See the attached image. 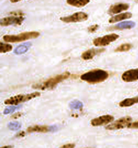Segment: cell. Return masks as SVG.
<instances>
[{"instance_id":"6da1fadb","label":"cell","mask_w":138,"mask_h":148,"mask_svg":"<svg viewBox=\"0 0 138 148\" xmlns=\"http://www.w3.org/2000/svg\"><path fill=\"white\" fill-rule=\"evenodd\" d=\"M109 77L107 71L101 69L91 70L82 74L80 79L91 84H95L105 81Z\"/></svg>"},{"instance_id":"7a4b0ae2","label":"cell","mask_w":138,"mask_h":148,"mask_svg":"<svg viewBox=\"0 0 138 148\" xmlns=\"http://www.w3.org/2000/svg\"><path fill=\"white\" fill-rule=\"evenodd\" d=\"M70 75L71 74L69 72H65L62 74H58L55 77L48 79L42 83L34 84L32 86V88L41 90H51L56 87L59 83L69 78Z\"/></svg>"},{"instance_id":"3957f363","label":"cell","mask_w":138,"mask_h":148,"mask_svg":"<svg viewBox=\"0 0 138 148\" xmlns=\"http://www.w3.org/2000/svg\"><path fill=\"white\" fill-rule=\"evenodd\" d=\"M40 35L38 32L31 31L20 33L17 35H5L3 36V39L6 42L17 43L23 42L29 40L36 39Z\"/></svg>"},{"instance_id":"277c9868","label":"cell","mask_w":138,"mask_h":148,"mask_svg":"<svg viewBox=\"0 0 138 148\" xmlns=\"http://www.w3.org/2000/svg\"><path fill=\"white\" fill-rule=\"evenodd\" d=\"M11 15L5 17L1 20V26L7 27L9 26H20L25 20L24 14L22 12H13Z\"/></svg>"},{"instance_id":"5b68a950","label":"cell","mask_w":138,"mask_h":148,"mask_svg":"<svg viewBox=\"0 0 138 148\" xmlns=\"http://www.w3.org/2000/svg\"><path fill=\"white\" fill-rule=\"evenodd\" d=\"M41 96V93L39 92H33L26 95H18L13 96L4 101V104L9 105H18L19 104L28 101L39 97Z\"/></svg>"},{"instance_id":"8992f818","label":"cell","mask_w":138,"mask_h":148,"mask_svg":"<svg viewBox=\"0 0 138 148\" xmlns=\"http://www.w3.org/2000/svg\"><path fill=\"white\" fill-rule=\"evenodd\" d=\"M119 38V35L112 33L95 39L93 40V44L97 47H104L116 41Z\"/></svg>"},{"instance_id":"52a82bcc","label":"cell","mask_w":138,"mask_h":148,"mask_svg":"<svg viewBox=\"0 0 138 148\" xmlns=\"http://www.w3.org/2000/svg\"><path fill=\"white\" fill-rule=\"evenodd\" d=\"M132 122V118L127 116L121 118L115 122L108 125L106 127V129L108 130H118L129 127Z\"/></svg>"},{"instance_id":"ba28073f","label":"cell","mask_w":138,"mask_h":148,"mask_svg":"<svg viewBox=\"0 0 138 148\" xmlns=\"http://www.w3.org/2000/svg\"><path fill=\"white\" fill-rule=\"evenodd\" d=\"M89 16L87 14L79 12L73 14L68 16H64L60 18L62 22L65 23H76V22H83L87 20Z\"/></svg>"},{"instance_id":"9c48e42d","label":"cell","mask_w":138,"mask_h":148,"mask_svg":"<svg viewBox=\"0 0 138 148\" xmlns=\"http://www.w3.org/2000/svg\"><path fill=\"white\" fill-rule=\"evenodd\" d=\"M114 119V118L113 116L110 114H106L93 119L91 121V124L93 126H103L108 125L113 122Z\"/></svg>"},{"instance_id":"30bf717a","label":"cell","mask_w":138,"mask_h":148,"mask_svg":"<svg viewBox=\"0 0 138 148\" xmlns=\"http://www.w3.org/2000/svg\"><path fill=\"white\" fill-rule=\"evenodd\" d=\"M57 129L56 126H47V125H34L29 126L27 129V132L29 133L32 132H39L47 133L48 132L55 131Z\"/></svg>"},{"instance_id":"8fae6325","label":"cell","mask_w":138,"mask_h":148,"mask_svg":"<svg viewBox=\"0 0 138 148\" xmlns=\"http://www.w3.org/2000/svg\"><path fill=\"white\" fill-rule=\"evenodd\" d=\"M122 80L126 83H131L138 80V68L125 71L121 75Z\"/></svg>"},{"instance_id":"7c38bea8","label":"cell","mask_w":138,"mask_h":148,"mask_svg":"<svg viewBox=\"0 0 138 148\" xmlns=\"http://www.w3.org/2000/svg\"><path fill=\"white\" fill-rule=\"evenodd\" d=\"M129 5L126 3H118L113 5L110 7L108 11L110 15H115L126 11L129 9Z\"/></svg>"},{"instance_id":"4fadbf2b","label":"cell","mask_w":138,"mask_h":148,"mask_svg":"<svg viewBox=\"0 0 138 148\" xmlns=\"http://www.w3.org/2000/svg\"><path fill=\"white\" fill-rule=\"evenodd\" d=\"M105 51L103 48H91L88 49L82 54V58L84 60H92L96 56L103 53Z\"/></svg>"},{"instance_id":"5bb4252c","label":"cell","mask_w":138,"mask_h":148,"mask_svg":"<svg viewBox=\"0 0 138 148\" xmlns=\"http://www.w3.org/2000/svg\"><path fill=\"white\" fill-rule=\"evenodd\" d=\"M132 14L129 12H126L123 13L119 14L116 16H112L108 20L110 23H114L116 22H119L127 19H129L132 17Z\"/></svg>"},{"instance_id":"9a60e30c","label":"cell","mask_w":138,"mask_h":148,"mask_svg":"<svg viewBox=\"0 0 138 148\" xmlns=\"http://www.w3.org/2000/svg\"><path fill=\"white\" fill-rule=\"evenodd\" d=\"M136 26L135 22L132 21H126L119 23L115 26L112 27L114 29L122 30V29H130L134 28Z\"/></svg>"},{"instance_id":"2e32d148","label":"cell","mask_w":138,"mask_h":148,"mask_svg":"<svg viewBox=\"0 0 138 148\" xmlns=\"http://www.w3.org/2000/svg\"><path fill=\"white\" fill-rule=\"evenodd\" d=\"M138 103V96L131 98H126L121 101L119 105L121 108H127Z\"/></svg>"},{"instance_id":"e0dca14e","label":"cell","mask_w":138,"mask_h":148,"mask_svg":"<svg viewBox=\"0 0 138 148\" xmlns=\"http://www.w3.org/2000/svg\"><path fill=\"white\" fill-rule=\"evenodd\" d=\"M90 2V0H66L68 5L77 8L84 7Z\"/></svg>"},{"instance_id":"ac0fdd59","label":"cell","mask_w":138,"mask_h":148,"mask_svg":"<svg viewBox=\"0 0 138 148\" xmlns=\"http://www.w3.org/2000/svg\"><path fill=\"white\" fill-rule=\"evenodd\" d=\"M30 43L22 44L18 46L15 49L14 53L17 55H20L26 52L31 46Z\"/></svg>"},{"instance_id":"d6986e66","label":"cell","mask_w":138,"mask_h":148,"mask_svg":"<svg viewBox=\"0 0 138 148\" xmlns=\"http://www.w3.org/2000/svg\"><path fill=\"white\" fill-rule=\"evenodd\" d=\"M132 48V45L131 44H121L119 46L115 49V52H128Z\"/></svg>"},{"instance_id":"ffe728a7","label":"cell","mask_w":138,"mask_h":148,"mask_svg":"<svg viewBox=\"0 0 138 148\" xmlns=\"http://www.w3.org/2000/svg\"><path fill=\"white\" fill-rule=\"evenodd\" d=\"M13 49V46L7 43L0 42V53H6L12 51Z\"/></svg>"},{"instance_id":"44dd1931","label":"cell","mask_w":138,"mask_h":148,"mask_svg":"<svg viewBox=\"0 0 138 148\" xmlns=\"http://www.w3.org/2000/svg\"><path fill=\"white\" fill-rule=\"evenodd\" d=\"M83 103L79 100H74L71 101L69 104L70 109L72 110H80L83 108Z\"/></svg>"},{"instance_id":"7402d4cb","label":"cell","mask_w":138,"mask_h":148,"mask_svg":"<svg viewBox=\"0 0 138 148\" xmlns=\"http://www.w3.org/2000/svg\"><path fill=\"white\" fill-rule=\"evenodd\" d=\"M21 108V105H14V106H9L8 108H7L6 109H4L3 114L7 115V114H10V113H13L16 110L20 109Z\"/></svg>"},{"instance_id":"603a6c76","label":"cell","mask_w":138,"mask_h":148,"mask_svg":"<svg viewBox=\"0 0 138 148\" xmlns=\"http://www.w3.org/2000/svg\"><path fill=\"white\" fill-rule=\"evenodd\" d=\"M21 124L16 122H12L9 123L8 127L9 129L12 131H17L20 129L21 127Z\"/></svg>"},{"instance_id":"cb8c5ba5","label":"cell","mask_w":138,"mask_h":148,"mask_svg":"<svg viewBox=\"0 0 138 148\" xmlns=\"http://www.w3.org/2000/svg\"><path fill=\"white\" fill-rule=\"evenodd\" d=\"M98 28H99V26L98 25H92V26L89 27L88 28L87 30H88L89 33H93L98 29Z\"/></svg>"},{"instance_id":"d4e9b609","label":"cell","mask_w":138,"mask_h":148,"mask_svg":"<svg viewBox=\"0 0 138 148\" xmlns=\"http://www.w3.org/2000/svg\"><path fill=\"white\" fill-rule=\"evenodd\" d=\"M128 127L130 129H138V121L137 122H133V123H131Z\"/></svg>"},{"instance_id":"484cf974","label":"cell","mask_w":138,"mask_h":148,"mask_svg":"<svg viewBox=\"0 0 138 148\" xmlns=\"http://www.w3.org/2000/svg\"><path fill=\"white\" fill-rule=\"evenodd\" d=\"M76 147L75 144L68 143L63 145L60 148H74Z\"/></svg>"},{"instance_id":"4316f807","label":"cell","mask_w":138,"mask_h":148,"mask_svg":"<svg viewBox=\"0 0 138 148\" xmlns=\"http://www.w3.org/2000/svg\"><path fill=\"white\" fill-rule=\"evenodd\" d=\"M22 115V113H21V112H17V113H15V114H13L11 117L14 118V119H17V118L21 117Z\"/></svg>"},{"instance_id":"83f0119b","label":"cell","mask_w":138,"mask_h":148,"mask_svg":"<svg viewBox=\"0 0 138 148\" xmlns=\"http://www.w3.org/2000/svg\"><path fill=\"white\" fill-rule=\"evenodd\" d=\"M25 135V132L24 131H21L17 134V137H24Z\"/></svg>"},{"instance_id":"f1b7e54d","label":"cell","mask_w":138,"mask_h":148,"mask_svg":"<svg viewBox=\"0 0 138 148\" xmlns=\"http://www.w3.org/2000/svg\"><path fill=\"white\" fill-rule=\"evenodd\" d=\"M13 145H5L3 147H2L1 148H13Z\"/></svg>"},{"instance_id":"f546056e","label":"cell","mask_w":138,"mask_h":148,"mask_svg":"<svg viewBox=\"0 0 138 148\" xmlns=\"http://www.w3.org/2000/svg\"><path fill=\"white\" fill-rule=\"evenodd\" d=\"M23 1V0H10V1L12 3H17V2H20V1Z\"/></svg>"},{"instance_id":"4dcf8cb0","label":"cell","mask_w":138,"mask_h":148,"mask_svg":"<svg viewBox=\"0 0 138 148\" xmlns=\"http://www.w3.org/2000/svg\"><path fill=\"white\" fill-rule=\"evenodd\" d=\"M91 148V147H87V148Z\"/></svg>"}]
</instances>
